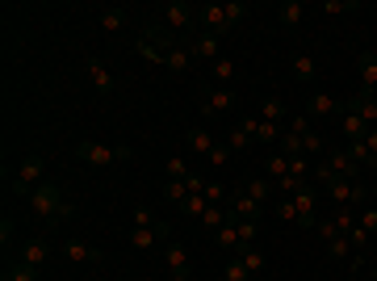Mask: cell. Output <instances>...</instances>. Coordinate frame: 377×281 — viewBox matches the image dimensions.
Here are the masks:
<instances>
[{"instance_id": "obj_1", "label": "cell", "mask_w": 377, "mask_h": 281, "mask_svg": "<svg viewBox=\"0 0 377 281\" xmlns=\"http://www.w3.org/2000/svg\"><path fill=\"white\" fill-rule=\"evenodd\" d=\"M314 181H323V189H327V193L340 202V210H344V206L352 210L356 202H365V185H360V181H348V177H340V173H332L327 164L314 168Z\"/></svg>"}, {"instance_id": "obj_2", "label": "cell", "mask_w": 377, "mask_h": 281, "mask_svg": "<svg viewBox=\"0 0 377 281\" xmlns=\"http://www.w3.org/2000/svg\"><path fill=\"white\" fill-rule=\"evenodd\" d=\"M30 206H34L46 222H63V218L72 214V202L59 193V185H50V181H42V185L30 193Z\"/></svg>"}, {"instance_id": "obj_3", "label": "cell", "mask_w": 377, "mask_h": 281, "mask_svg": "<svg viewBox=\"0 0 377 281\" xmlns=\"http://www.w3.org/2000/svg\"><path fill=\"white\" fill-rule=\"evenodd\" d=\"M76 155L92 168H110L118 159H130V147H105V143H92V139H80L76 143Z\"/></svg>"}, {"instance_id": "obj_4", "label": "cell", "mask_w": 377, "mask_h": 281, "mask_svg": "<svg viewBox=\"0 0 377 281\" xmlns=\"http://www.w3.org/2000/svg\"><path fill=\"white\" fill-rule=\"evenodd\" d=\"M42 173H46L42 155H26L21 168H17V177H13V193H34L42 185Z\"/></svg>"}, {"instance_id": "obj_5", "label": "cell", "mask_w": 377, "mask_h": 281, "mask_svg": "<svg viewBox=\"0 0 377 281\" xmlns=\"http://www.w3.org/2000/svg\"><path fill=\"white\" fill-rule=\"evenodd\" d=\"M172 46H176V42H172L164 30H143V38H139V50L147 55V59H155V64H168Z\"/></svg>"}, {"instance_id": "obj_6", "label": "cell", "mask_w": 377, "mask_h": 281, "mask_svg": "<svg viewBox=\"0 0 377 281\" xmlns=\"http://www.w3.org/2000/svg\"><path fill=\"white\" fill-rule=\"evenodd\" d=\"M231 109H235V93L231 88H210L205 101H201V114H210V118H223V114H231Z\"/></svg>"}, {"instance_id": "obj_7", "label": "cell", "mask_w": 377, "mask_h": 281, "mask_svg": "<svg viewBox=\"0 0 377 281\" xmlns=\"http://www.w3.org/2000/svg\"><path fill=\"white\" fill-rule=\"evenodd\" d=\"M294 206H298V227H302V231H314L318 218H314V189H310V185L294 193Z\"/></svg>"}, {"instance_id": "obj_8", "label": "cell", "mask_w": 377, "mask_h": 281, "mask_svg": "<svg viewBox=\"0 0 377 281\" xmlns=\"http://www.w3.org/2000/svg\"><path fill=\"white\" fill-rule=\"evenodd\" d=\"M164 264H168V273H172L176 281H189V248L164 244Z\"/></svg>"}, {"instance_id": "obj_9", "label": "cell", "mask_w": 377, "mask_h": 281, "mask_svg": "<svg viewBox=\"0 0 377 281\" xmlns=\"http://www.w3.org/2000/svg\"><path fill=\"white\" fill-rule=\"evenodd\" d=\"M193 59H210V64H218L223 55H218V34H197L193 42H185Z\"/></svg>"}, {"instance_id": "obj_10", "label": "cell", "mask_w": 377, "mask_h": 281, "mask_svg": "<svg viewBox=\"0 0 377 281\" xmlns=\"http://www.w3.org/2000/svg\"><path fill=\"white\" fill-rule=\"evenodd\" d=\"M344 114H360L369 126H377V97L373 93H356L352 101H344Z\"/></svg>"}, {"instance_id": "obj_11", "label": "cell", "mask_w": 377, "mask_h": 281, "mask_svg": "<svg viewBox=\"0 0 377 281\" xmlns=\"http://www.w3.org/2000/svg\"><path fill=\"white\" fill-rule=\"evenodd\" d=\"M306 114H314V118H323V114H344V101L332 97V93H310Z\"/></svg>"}, {"instance_id": "obj_12", "label": "cell", "mask_w": 377, "mask_h": 281, "mask_svg": "<svg viewBox=\"0 0 377 281\" xmlns=\"http://www.w3.org/2000/svg\"><path fill=\"white\" fill-rule=\"evenodd\" d=\"M164 21H168L172 30H185L189 21H197V9L189 5V0H172V5L164 9Z\"/></svg>"}, {"instance_id": "obj_13", "label": "cell", "mask_w": 377, "mask_h": 281, "mask_svg": "<svg viewBox=\"0 0 377 281\" xmlns=\"http://www.w3.org/2000/svg\"><path fill=\"white\" fill-rule=\"evenodd\" d=\"M197 21L205 26V34H227V13H223V5H201V9H197Z\"/></svg>"}, {"instance_id": "obj_14", "label": "cell", "mask_w": 377, "mask_h": 281, "mask_svg": "<svg viewBox=\"0 0 377 281\" xmlns=\"http://www.w3.org/2000/svg\"><path fill=\"white\" fill-rule=\"evenodd\" d=\"M356 68H360V93H377V55L373 50H360Z\"/></svg>"}, {"instance_id": "obj_15", "label": "cell", "mask_w": 377, "mask_h": 281, "mask_svg": "<svg viewBox=\"0 0 377 281\" xmlns=\"http://www.w3.org/2000/svg\"><path fill=\"white\" fill-rule=\"evenodd\" d=\"M88 80H92L96 97H110L114 93V76H110V68H105L101 59H88Z\"/></svg>"}, {"instance_id": "obj_16", "label": "cell", "mask_w": 377, "mask_h": 281, "mask_svg": "<svg viewBox=\"0 0 377 281\" xmlns=\"http://www.w3.org/2000/svg\"><path fill=\"white\" fill-rule=\"evenodd\" d=\"M327 168H332V173H340V177H348V181H356V177H360V164L348 155V147H344V151H332Z\"/></svg>"}, {"instance_id": "obj_17", "label": "cell", "mask_w": 377, "mask_h": 281, "mask_svg": "<svg viewBox=\"0 0 377 281\" xmlns=\"http://www.w3.org/2000/svg\"><path fill=\"white\" fill-rule=\"evenodd\" d=\"M231 214H235V218H247V222H256V218L264 214V206H260L256 197H247V193L239 189V197L231 202Z\"/></svg>"}, {"instance_id": "obj_18", "label": "cell", "mask_w": 377, "mask_h": 281, "mask_svg": "<svg viewBox=\"0 0 377 281\" xmlns=\"http://www.w3.org/2000/svg\"><path fill=\"white\" fill-rule=\"evenodd\" d=\"M159 222V218H155ZM155 222H151V227H130V248H155V244H164V240H159V231H155Z\"/></svg>"}, {"instance_id": "obj_19", "label": "cell", "mask_w": 377, "mask_h": 281, "mask_svg": "<svg viewBox=\"0 0 377 281\" xmlns=\"http://www.w3.org/2000/svg\"><path fill=\"white\" fill-rule=\"evenodd\" d=\"M63 256H68L72 264H84V260H101V252H96V248H88V244H80V240H68V244H63Z\"/></svg>"}, {"instance_id": "obj_20", "label": "cell", "mask_w": 377, "mask_h": 281, "mask_svg": "<svg viewBox=\"0 0 377 281\" xmlns=\"http://www.w3.org/2000/svg\"><path fill=\"white\" fill-rule=\"evenodd\" d=\"M302 17H306V9L298 5V0H285V5H277V21H281L285 30H294V26H302Z\"/></svg>"}, {"instance_id": "obj_21", "label": "cell", "mask_w": 377, "mask_h": 281, "mask_svg": "<svg viewBox=\"0 0 377 281\" xmlns=\"http://www.w3.org/2000/svg\"><path fill=\"white\" fill-rule=\"evenodd\" d=\"M227 222H231L227 206H205V214H201V227L205 231H218V227H227Z\"/></svg>"}, {"instance_id": "obj_22", "label": "cell", "mask_w": 377, "mask_h": 281, "mask_svg": "<svg viewBox=\"0 0 377 281\" xmlns=\"http://www.w3.org/2000/svg\"><path fill=\"white\" fill-rule=\"evenodd\" d=\"M214 244H218V248H235V252H239V218H235V214H231L227 227L214 231Z\"/></svg>"}, {"instance_id": "obj_23", "label": "cell", "mask_w": 377, "mask_h": 281, "mask_svg": "<svg viewBox=\"0 0 377 281\" xmlns=\"http://www.w3.org/2000/svg\"><path fill=\"white\" fill-rule=\"evenodd\" d=\"M344 135H348V143H365V135H369V122H365L360 114H344Z\"/></svg>"}, {"instance_id": "obj_24", "label": "cell", "mask_w": 377, "mask_h": 281, "mask_svg": "<svg viewBox=\"0 0 377 281\" xmlns=\"http://www.w3.org/2000/svg\"><path fill=\"white\" fill-rule=\"evenodd\" d=\"M239 260L247 264V273H252V277H256V273H264V264H268V260H264V252H260L256 244H243V248H239Z\"/></svg>"}, {"instance_id": "obj_25", "label": "cell", "mask_w": 377, "mask_h": 281, "mask_svg": "<svg viewBox=\"0 0 377 281\" xmlns=\"http://www.w3.org/2000/svg\"><path fill=\"white\" fill-rule=\"evenodd\" d=\"M235 72H239V64H235V59H227V55H223V59L214 64V80H218V88H231Z\"/></svg>"}, {"instance_id": "obj_26", "label": "cell", "mask_w": 377, "mask_h": 281, "mask_svg": "<svg viewBox=\"0 0 377 281\" xmlns=\"http://www.w3.org/2000/svg\"><path fill=\"white\" fill-rule=\"evenodd\" d=\"M205 206H210V202H205V193H189L176 210H181L185 218H201V214H205Z\"/></svg>"}, {"instance_id": "obj_27", "label": "cell", "mask_w": 377, "mask_h": 281, "mask_svg": "<svg viewBox=\"0 0 377 281\" xmlns=\"http://www.w3.org/2000/svg\"><path fill=\"white\" fill-rule=\"evenodd\" d=\"M46 256H50V248H46L42 240H30V244L21 248V260H26V264H34V269H38V264L46 260Z\"/></svg>"}, {"instance_id": "obj_28", "label": "cell", "mask_w": 377, "mask_h": 281, "mask_svg": "<svg viewBox=\"0 0 377 281\" xmlns=\"http://www.w3.org/2000/svg\"><path fill=\"white\" fill-rule=\"evenodd\" d=\"M273 189H277L273 181H243V193H247V197H256L260 206H264L268 197H273Z\"/></svg>"}, {"instance_id": "obj_29", "label": "cell", "mask_w": 377, "mask_h": 281, "mask_svg": "<svg viewBox=\"0 0 377 281\" xmlns=\"http://www.w3.org/2000/svg\"><path fill=\"white\" fill-rule=\"evenodd\" d=\"M285 118V105H281V97H268L264 105H260V122H281Z\"/></svg>"}, {"instance_id": "obj_30", "label": "cell", "mask_w": 377, "mask_h": 281, "mask_svg": "<svg viewBox=\"0 0 377 281\" xmlns=\"http://www.w3.org/2000/svg\"><path fill=\"white\" fill-rule=\"evenodd\" d=\"M277 151H281L285 159H298V155H306V151H302V139H298V135H281V139H277ZM306 159H310V155H306Z\"/></svg>"}, {"instance_id": "obj_31", "label": "cell", "mask_w": 377, "mask_h": 281, "mask_svg": "<svg viewBox=\"0 0 377 281\" xmlns=\"http://www.w3.org/2000/svg\"><path fill=\"white\" fill-rule=\"evenodd\" d=\"M5 281H38V269H34V264H26V260H17V264H9V269H5Z\"/></svg>"}, {"instance_id": "obj_32", "label": "cell", "mask_w": 377, "mask_h": 281, "mask_svg": "<svg viewBox=\"0 0 377 281\" xmlns=\"http://www.w3.org/2000/svg\"><path fill=\"white\" fill-rule=\"evenodd\" d=\"M189 147H193V151H201V155H210V151H214V135L197 126V130H189Z\"/></svg>"}, {"instance_id": "obj_33", "label": "cell", "mask_w": 377, "mask_h": 281, "mask_svg": "<svg viewBox=\"0 0 377 281\" xmlns=\"http://www.w3.org/2000/svg\"><path fill=\"white\" fill-rule=\"evenodd\" d=\"M122 26H126V9H105V13H101V30L118 34Z\"/></svg>"}, {"instance_id": "obj_34", "label": "cell", "mask_w": 377, "mask_h": 281, "mask_svg": "<svg viewBox=\"0 0 377 281\" xmlns=\"http://www.w3.org/2000/svg\"><path fill=\"white\" fill-rule=\"evenodd\" d=\"M268 177H273V181H285V177H289V159H285L281 151L268 155Z\"/></svg>"}, {"instance_id": "obj_35", "label": "cell", "mask_w": 377, "mask_h": 281, "mask_svg": "<svg viewBox=\"0 0 377 281\" xmlns=\"http://www.w3.org/2000/svg\"><path fill=\"white\" fill-rule=\"evenodd\" d=\"M314 72H318V68H314L310 55H294V76H298V80H314Z\"/></svg>"}, {"instance_id": "obj_36", "label": "cell", "mask_w": 377, "mask_h": 281, "mask_svg": "<svg viewBox=\"0 0 377 281\" xmlns=\"http://www.w3.org/2000/svg\"><path fill=\"white\" fill-rule=\"evenodd\" d=\"M189 64H193V55H189V46H181V42H176V46H172V55H168V68H176V72H185Z\"/></svg>"}, {"instance_id": "obj_37", "label": "cell", "mask_w": 377, "mask_h": 281, "mask_svg": "<svg viewBox=\"0 0 377 281\" xmlns=\"http://www.w3.org/2000/svg\"><path fill=\"white\" fill-rule=\"evenodd\" d=\"M164 197H168L172 206H181V202L189 197V185H185V181H164Z\"/></svg>"}, {"instance_id": "obj_38", "label": "cell", "mask_w": 377, "mask_h": 281, "mask_svg": "<svg viewBox=\"0 0 377 281\" xmlns=\"http://www.w3.org/2000/svg\"><path fill=\"white\" fill-rule=\"evenodd\" d=\"M223 13H227V30H235L247 17V5H243V0H235V5H223Z\"/></svg>"}, {"instance_id": "obj_39", "label": "cell", "mask_w": 377, "mask_h": 281, "mask_svg": "<svg viewBox=\"0 0 377 281\" xmlns=\"http://www.w3.org/2000/svg\"><path fill=\"white\" fill-rule=\"evenodd\" d=\"M327 256H332V260H348V256H352V244H348V235L332 240V244H327Z\"/></svg>"}, {"instance_id": "obj_40", "label": "cell", "mask_w": 377, "mask_h": 281, "mask_svg": "<svg viewBox=\"0 0 377 281\" xmlns=\"http://www.w3.org/2000/svg\"><path fill=\"white\" fill-rule=\"evenodd\" d=\"M227 281H252V273H247V264L235 256V260H227Z\"/></svg>"}, {"instance_id": "obj_41", "label": "cell", "mask_w": 377, "mask_h": 281, "mask_svg": "<svg viewBox=\"0 0 377 281\" xmlns=\"http://www.w3.org/2000/svg\"><path fill=\"white\" fill-rule=\"evenodd\" d=\"M252 143H256V139H252L247 130H239V126H235V130H231V139H227V147H231V151H243V147H252Z\"/></svg>"}, {"instance_id": "obj_42", "label": "cell", "mask_w": 377, "mask_h": 281, "mask_svg": "<svg viewBox=\"0 0 377 281\" xmlns=\"http://www.w3.org/2000/svg\"><path fill=\"white\" fill-rule=\"evenodd\" d=\"M281 135H277V122H260L256 126V143H277Z\"/></svg>"}, {"instance_id": "obj_43", "label": "cell", "mask_w": 377, "mask_h": 281, "mask_svg": "<svg viewBox=\"0 0 377 281\" xmlns=\"http://www.w3.org/2000/svg\"><path fill=\"white\" fill-rule=\"evenodd\" d=\"M185 177H189V164H185L181 155H172V159H168V181H185Z\"/></svg>"}, {"instance_id": "obj_44", "label": "cell", "mask_w": 377, "mask_h": 281, "mask_svg": "<svg viewBox=\"0 0 377 281\" xmlns=\"http://www.w3.org/2000/svg\"><path fill=\"white\" fill-rule=\"evenodd\" d=\"M201 193H205V202H210V206H223V185H218V181H205V189H201Z\"/></svg>"}, {"instance_id": "obj_45", "label": "cell", "mask_w": 377, "mask_h": 281, "mask_svg": "<svg viewBox=\"0 0 377 281\" xmlns=\"http://www.w3.org/2000/svg\"><path fill=\"white\" fill-rule=\"evenodd\" d=\"M298 139H302V151H306V155H314V151H323V139H318L314 130H306V135H298Z\"/></svg>"}, {"instance_id": "obj_46", "label": "cell", "mask_w": 377, "mask_h": 281, "mask_svg": "<svg viewBox=\"0 0 377 281\" xmlns=\"http://www.w3.org/2000/svg\"><path fill=\"white\" fill-rule=\"evenodd\" d=\"M243 244H256V222H247V218H239V248Z\"/></svg>"}, {"instance_id": "obj_47", "label": "cell", "mask_w": 377, "mask_h": 281, "mask_svg": "<svg viewBox=\"0 0 377 281\" xmlns=\"http://www.w3.org/2000/svg\"><path fill=\"white\" fill-rule=\"evenodd\" d=\"M314 231H318L323 240H327V244H332V240H340V227H336V218H327V222H318Z\"/></svg>"}, {"instance_id": "obj_48", "label": "cell", "mask_w": 377, "mask_h": 281, "mask_svg": "<svg viewBox=\"0 0 377 281\" xmlns=\"http://www.w3.org/2000/svg\"><path fill=\"white\" fill-rule=\"evenodd\" d=\"M369 240H373V235H369V231H365V227H360V222H356V227H352V231H348V244H352V248H365V244H369Z\"/></svg>"}, {"instance_id": "obj_49", "label": "cell", "mask_w": 377, "mask_h": 281, "mask_svg": "<svg viewBox=\"0 0 377 281\" xmlns=\"http://www.w3.org/2000/svg\"><path fill=\"white\" fill-rule=\"evenodd\" d=\"M277 218H285V222H298V206H294V197H285V202L277 206Z\"/></svg>"}, {"instance_id": "obj_50", "label": "cell", "mask_w": 377, "mask_h": 281, "mask_svg": "<svg viewBox=\"0 0 377 281\" xmlns=\"http://www.w3.org/2000/svg\"><path fill=\"white\" fill-rule=\"evenodd\" d=\"M365 151H369V159H373V168H377V126H369V135H365Z\"/></svg>"}, {"instance_id": "obj_51", "label": "cell", "mask_w": 377, "mask_h": 281, "mask_svg": "<svg viewBox=\"0 0 377 281\" xmlns=\"http://www.w3.org/2000/svg\"><path fill=\"white\" fill-rule=\"evenodd\" d=\"M227 159H231V147H223V143H214V151H210V164H218V168H223Z\"/></svg>"}, {"instance_id": "obj_52", "label": "cell", "mask_w": 377, "mask_h": 281, "mask_svg": "<svg viewBox=\"0 0 377 281\" xmlns=\"http://www.w3.org/2000/svg\"><path fill=\"white\" fill-rule=\"evenodd\" d=\"M356 222H360V227H365L369 235H377V210H365V214H360Z\"/></svg>"}, {"instance_id": "obj_53", "label": "cell", "mask_w": 377, "mask_h": 281, "mask_svg": "<svg viewBox=\"0 0 377 281\" xmlns=\"http://www.w3.org/2000/svg\"><path fill=\"white\" fill-rule=\"evenodd\" d=\"M151 222H155V214H151L147 206H139V210H134V227H151Z\"/></svg>"}, {"instance_id": "obj_54", "label": "cell", "mask_w": 377, "mask_h": 281, "mask_svg": "<svg viewBox=\"0 0 377 281\" xmlns=\"http://www.w3.org/2000/svg\"><path fill=\"white\" fill-rule=\"evenodd\" d=\"M323 9H327V13H352V9H356V0H348V5H340V0H327Z\"/></svg>"}, {"instance_id": "obj_55", "label": "cell", "mask_w": 377, "mask_h": 281, "mask_svg": "<svg viewBox=\"0 0 377 281\" xmlns=\"http://www.w3.org/2000/svg\"><path fill=\"white\" fill-rule=\"evenodd\" d=\"M9 240H13V218H0V244L9 248Z\"/></svg>"}, {"instance_id": "obj_56", "label": "cell", "mask_w": 377, "mask_h": 281, "mask_svg": "<svg viewBox=\"0 0 377 281\" xmlns=\"http://www.w3.org/2000/svg\"><path fill=\"white\" fill-rule=\"evenodd\" d=\"M185 185H189V193H201V189H205V177H197V173H189V177H185Z\"/></svg>"}, {"instance_id": "obj_57", "label": "cell", "mask_w": 377, "mask_h": 281, "mask_svg": "<svg viewBox=\"0 0 377 281\" xmlns=\"http://www.w3.org/2000/svg\"><path fill=\"white\" fill-rule=\"evenodd\" d=\"M306 130H310V122H306V118H294V122H289V135H306Z\"/></svg>"}]
</instances>
